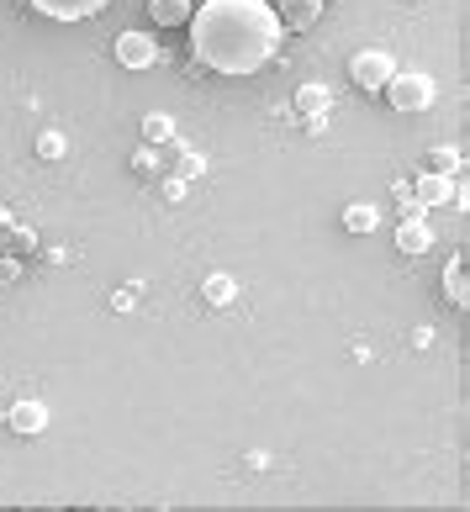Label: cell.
Instances as JSON below:
<instances>
[{"instance_id": "6da1fadb", "label": "cell", "mask_w": 470, "mask_h": 512, "mask_svg": "<svg viewBox=\"0 0 470 512\" xmlns=\"http://www.w3.org/2000/svg\"><path fill=\"white\" fill-rule=\"evenodd\" d=\"M191 59L228 80H249L280 53V11L270 0H206L191 11Z\"/></svg>"}, {"instance_id": "7a4b0ae2", "label": "cell", "mask_w": 470, "mask_h": 512, "mask_svg": "<svg viewBox=\"0 0 470 512\" xmlns=\"http://www.w3.org/2000/svg\"><path fill=\"white\" fill-rule=\"evenodd\" d=\"M386 90V101L397 106V111H428L434 106V74H423V69H391V80L381 85Z\"/></svg>"}, {"instance_id": "3957f363", "label": "cell", "mask_w": 470, "mask_h": 512, "mask_svg": "<svg viewBox=\"0 0 470 512\" xmlns=\"http://www.w3.org/2000/svg\"><path fill=\"white\" fill-rule=\"evenodd\" d=\"M391 69H397V59H391V53L365 48V53H354V59H349V80L370 96V90H381V85L391 80Z\"/></svg>"}, {"instance_id": "277c9868", "label": "cell", "mask_w": 470, "mask_h": 512, "mask_svg": "<svg viewBox=\"0 0 470 512\" xmlns=\"http://www.w3.org/2000/svg\"><path fill=\"white\" fill-rule=\"evenodd\" d=\"M117 64L122 69H154L159 64V37L154 32H122L117 37Z\"/></svg>"}, {"instance_id": "5b68a950", "label": "cell", "mask_w": 470, "mask_h": 512, "mask_svg": "<svg viewBox=\"0 0 470 512\" xmlns=\"http://www.w3.org/2000/svg\"><path fill=\"white\" fill-rule=\"evenodd\" d=\"M37 16H48V22H85V16L106 11L111 0H27Z\"/></svg>"}, {"instance_id": "8992f818", "label": "cell", "mask_w": 470, "mask_h": 512, "mask_svg": "<svg viewBox=\"0 0 470 512\" xmlns=\"http://www.w3.org/2000/svg\"><path fill=\"white\" fill-rule=\"evenodd\" d=\"M397 249H402L407 259H418V254L434 249V227L423 222V212H418V217H402V227H397Z\"/></svg>"}, {"instance_id": "52a82bcc", "label": "cell", "mask_w": 470, "mask_h": 512, "mask_svg": "<svg viewBox=\"0 0 470 512\" xmlns=\"http://www.w3.org/2000/svg\"><path fill=\"white\" fill-rule=\"evenodd\" d=\"M449 196H455V185H449L444 169H428V175H418V185H412V201H418L423 212L428 206H444Z\"/></svg>"}, {"instance_id": "ba28073f", "label": "cell", "mask_w": 470, "mask_h": 512, "mask_svg": "<svg viewBox=\"0 0 470 512\" xmlns=\"http://www.w3.org/2000/svg\"><path fill=\"white\" fill-rule=\"evenodd\" d=\"M323 6H328V0H280V22H286V27H296V32H307L312 22H317V16H323Z\"/></svg>"}, {"instance_id": "9c48e42d", "label": "cell", "mask_w": 470, "mask_h": 512, "mask_svg": "<svg viewBox=\"0 0 470 512\" xmlns=\"http://www.w3.org/2000/svg\"><path fill=\"white\" fill-rule=\"evenodd\" d=\"M196 11V0H148V16H154V27H185Z\"/></svg>"}, {"instance_id": "30bf717a", "label": "cell", "mask_w": 470, "mask_h": 512, "mask_svg": "<svg viewBox=\"0 0 470 512\" xmlns=\"http://www.w3.org/2000/svg\"><path fill=\"white\" fill-rule=\"evenodd\" d=\"M6 423H11V433H43L48 428V407L43 402H16Z\"/></svg>"}, {"instance_id": "8fae6325", "label": "cell", "mask_w": 470, "mask_h": 512, "mask_svg": "<svg viewBox=\"0 0 470 512\" xmlns=\"http://www.w3.org/2000/svg\"><path fill=\"white\" fill-rule=\"evenodd\" d=\"M296 111L312 122H323V111H328V85H302L296 90Z\"/></svg>"}, {"instance_id": "7c38bea8", "label": "cell", "mask_w": 470, "mask_h": 512, "mask_svg": "<svg viewBox=\"0 0 470 512\" xmlns=\"http://www.w3.org/2000/svg\"><path fill=\"white\" fill-rule=\"evenodd\" d=\"M375 222H381V212H375L370 201H349L344 206V227H349V233H375Z\"/></svg>"}, {"instance_id": "4fadbf2b", "label": "cell", "mask_w": 470, "mask_h": 512, "mask_svg": "<svg viewBox=\"0 0 470 512\" xmlns=\"http://www.w3.org/2000/svg\"><path fill=\"white\" fill-rule=\"evenodd\" d=\"M169 138H175V117H164V111H148V117H143V143H169Z\"/></svg>"}, {"instance_id": "5bb4252c", "label": "cell", "mask_w": 470, "mask_h": 512, "mask_svg": "<svg viewBox=\"0 0 470 512\" xmlns=\"http://www.w3.org/2000/svg\"><path fill=\"white\" fill-rule=\"evenodd\" d=\"M444 296L455 301V307H465V301H470V291H465V259H455L444 270Z\"/></svg>"}, {"instance_id": "9a60e30c", "label": "cell", "mask_w": 470, "mask_h": 512, "mask_svg": "<svg viewBox=\"0 0 470 512\" xmlns=\"http://www.w3.org/2000/svg\"><path fill=\"white\" fill-rule=\"evenodd\" d=\"M233 296H238V286H233L228 275H212V280H206V301H212V307H228Z\"/></svg>"}, {"instance_id": "2e32d148", "label": "cell", "mask_w": 470, "mask_h": 512, "mask_svg": "<svg viewBox=\"0 0 470 512\" xmlns=\"http://www.w3.org/2000/svg\"><path fill=\"white\" fill-rule=\"evenodd\" d=\"M37 154H43V159H64L69 154L64 132H43V138H37Z\"/></svg>"}, {"instance_id": "e0dca14e", "label": "cell", "mask_w": 470, "mask_h": 512, "mask_svg": "<svg viewBox=\"0 0 470 512\" xmlns=\"http://www.w3.org/2000/svg\"><path fill=\"white\" fill-rule=\"evenodd\" d=\"M133 169H138V175H154V169H159V154H154V143H148V148H138V154H133Z\"/></svg>"}, {"instance_id": "ac0fdd59", "label": "cell", "mask_w": 470, "mask_h": 512, "mask_svg": "<svg viewBox=\"0 0 470 512\" xmlns=\"http://www.w3.org/2000/svg\"><path fill=\"white\" fill-rule=\"evenodd\" d=\"M428 164H434V169H444V175H449V169L460 164V154H455V148H434V154H428Z\"/></svg>"}]
</instances>
